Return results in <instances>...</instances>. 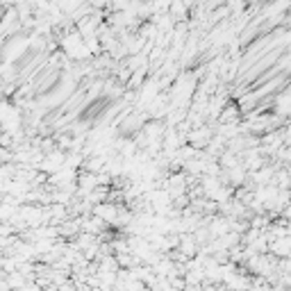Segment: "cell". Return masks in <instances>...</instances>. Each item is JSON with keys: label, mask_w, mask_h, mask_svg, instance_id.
Instances as JSON below:
<instances>
[{"label": "cell", "mask_w": 291, "mask_h": 291, "mask_svg": "<svg viewBox=\"0 0 291 291\" xmlns=\"http://www.w3.org/2000/svg\"><path fill=\"white\" fill-rule=\"evenodd\" d=\"M119 211L121 207L114 203H98L96 207H93V216H98V219H103L105 223H116V219H119Z\"/></svg>", "instance_id": "obj_1"}, {"label": "cell", "mask_w": 291, "mask_h": 291, "mask_svg": "<svg viewBox=\"0 0 291 291\" xmlns=\"http://www.w3.org/2000/svg\"><path fill=\"white\" fill-rule=\"evenodd\" d=\"M198 248L200 243L196 241L193 235H180V246H178V253L182 255L184 259H193L198 255Z\"/></svg>", "instance_id": "obj_2"}, {"label": "cell", "mask_w": 291, "mask_h": 291, "mask_svg": "<svg viewBox=\"0 0 291 291\" xmlns=\"http://www.w3.org/2000/svg\"><path fill=\"white\" fill-rule=\"evenodd\" d=\"M271 255L275 257H291V237H280V239L271 241Z\"/></svg>", "instance_id": "obj_3"}, {"label": "cell", "mask_w": 291, "mask_h": 291, "mask_svg": "<svg viewBox=\"0 0 291 291\" xmlns=\"http://www.w3.org/2000/svg\"><path fill=\"white\" fill-rule=\"evenodd\" d=\"M237 121H239V107H235V105H227L219 116V125H232Z\"/></svg>", "instance_id": "obj_4"}, {"label": "cell", "mask_w": 291, "mask_h": 291, "mask_svg": "<svg viewBox=\"0 0 291 291\" xmlns=\"http://www.w3.org/2000/svg\"><path fill=\"white\" fill-rule=\"evenodd\" d=\"M187 7H189V5L184 3V0H173L168 14H171L173 21H184V18H187Z\"/></svg>", "instance_id": "obj_5"}, {"label": "cell", "mask_w": 291, "mask_h": 291, "mask_svg": "<svg viewBox=\"0 0 291 291\" xmlns=\"http://www.w3.org/2000/svg\"><path fill=\"white\" fill-rule=\"evenodd\" d=\"M221 164H223V166L227 168V171H230V168H237V166H241V160L239 157L235 155V152H230V150H225L223 155H221Z\"/></svg>", "instance_id": "obj_6"}, {"label": "cell", "mask_w": 291, "mask_h": 291, "mask_svg": "<svg viewBox=\"0 0 291 291\" xmlns=\"http://www.w3.org/2000/svg\"><path fill=\"white\" fill-rule=\"evenodd\" d=\"M5 278H7V282H9V287H12V289H23L25 287V278L18 273V268L14 273H7Z\"/></svg>", "instance_id": "obj_7"}, {"label": "cell", "mask_w": 291, "mask_h": 291, "mask_svg": "<svg viewBox=\"0 0 291 291\" xmlns=\"http://www.w3.org/2000/svg\"><path fill=\"white\" fill-rule=\"evenodd\" d=\"M278 271L280 273H291V257H284L282 262L278 264Z\"/></svg>", "instance_id": "obj_8"}]
</instances>
